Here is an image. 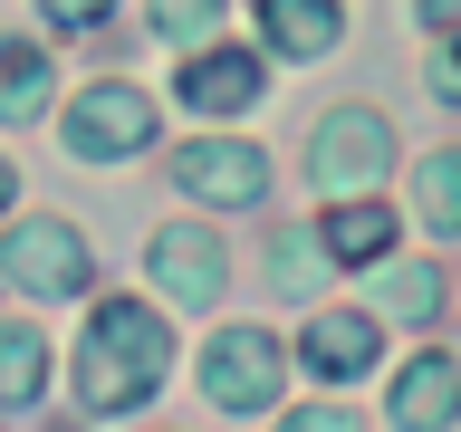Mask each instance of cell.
Wrapping results in <instances>:
<instances>
[{
  "instance_id": "277c9868",
  "label": "cell",
  "mask_w": 461,
  "mask_h": 432,
  "mask_svg": "<svg viewBox=\"0 0 461 432\" xmlns=\"http://www.w3.org/2000/svg\"><path fill=\"white\" fill-rule=\"evenodd\" d=\"M279 337L269 327H221V337L202 346V394L221 403V413H259V403H279Z\"/></svg>"
},
{
  "instance_id": "ffe728a7",
  "label": "cell",
  "mask_w": 461,
  "mask_h": 432,
  "mask_svg": "<svg viewBox=\"0 0 461 432\" xmlns=\"http://www.w3.org/2000/svg\"><path fill=\"white\" fill-rule=\"evenodd\" d=\"M39 10H49L58 29H96V20H106V10H115V0H39Z\"/></svg>"
},
{
  "instance_id": "30bf717a",
  "label": "cell",
  "mask_w": 461,
  "mask_h": 432,
  "mask_svg": "<svg viewBox=\"0 0 461 432\" xmlns=\"http://www.w3.org/2000/svg\"><path fill=\"white\" fill-rule=\"evenodd\" d=\"M173 173H183V193H202V202H259V183H269V164H259L250 144H183Z\"/></svg>"
},
{
  "instance_id": "8fae6325",
  "label": "cell",
  "mask_w": 461,
  "mask_h": 432,
  "mask_svg": "<svg viewBox=\"0 0 461 432\" xmlns=\"http://www.w3.org/2000/svg\"><path fill=\"white\" fill-rule=\"evenodd\" d=\"M317 250L346 259V269H375V259L394 250V212H384V202H337L327 230H317Z\"/></svg>"
},
{
  "instance_id": "e0dca14e",
  "label": "cell",
  "mask_w": 461,
  "mask_h": 432,
  "mask_svg": "<svg viewBox=\"0 0 461 432\" xmlns=\"http://www.w3.org/2000/svg\"><path fill=\"white\" fill-rule=\"evenodd\" d=\"M221 20V0H154V39H202Z\"/></svg>"
},
{
  "instance_id": "4fadbf2b",
  "label": "cell",
  "mask_w": 461,
  "mask_h": 432,
  "mask_svg": "<svg viewBox=\"0 0 461 432\" xmlns=\"http://www.w3.org/2000/svg\"><path fill=\"white\" fill-rule=\"evenodd\" d=\"M39 106H49V49L0 39V125H29Z\"/></svg>"
},
{
  "instance_id": "7402d4cb",
  "label": "cell",
  "mask_w": 461,
  "mask_h": 432,
  "mask_svg": "<svg viewBox=\"0 0 461 432\" xmlns=\"http://www.w3.org/2000/svg\"><path fill=\"white\" fill-rule=\"evenodd\" d=\"M10 193H20V173H10V154H0V202H10Z\"/></svg>"
},
{
  "instance_id": "7c38bea8",
  "label": "cell",
  "mask_w": 461,
  "mask_h": 432,
  "mask_svg": "<svg viewBox=\"0 0 461 432\" xmlns=\"http://www.w3.org/2000/svg\"><path fill=\"white\" fill-rule=\"evenodd\" d=\"M259 29H269V49H288V58H327L346 39L337 0H259Z\"/></svg>"
},
{
  "instance_id": "5bb4252c",
  "label": "cell",
  "mask_w": 461,
  "mask_h": 432,
  "mask_svg": "<svg viewBox=\"0 0 461 432\" xmlns=\"http://www.w3.org/2000/svg\"><path fill=\"white\" fill-rule=\"evenodd\" d=\"M39 384H49V337L0 327V403H39Z\"/></svg>"
},
{
  "instance_id": "9c48e42d",
  "label": "cell",
  "mask_w": 461,
  "mask_h": 432,
  "mask_svg": "<svg viewBox=\"0 0 461 432\" xmlns=\"http://www.w3.org/2000/svg\"><path fill=\"white\" fill-rule=\"evenodd\" d=\"M461 413V356H413L394 374V432H452Z\"/></svg>"
},
{
  "instance_id": "ac0fdd59",
  "label": "cell",
  "mask_w": 461,
  "mask_h": 432,
  "mask_svg": "<svg viewBox=\"0 0 461 432\" xmlns=\"http://www.w3.org/2000/svg\"><path fill=\"white\" fill-rule=\"evenodd\" d=\"M308 259H317V250L298 240V230H279V240H269V269H279L288 288H308Z\"/></svg>"
},
{
  "instance_id": "8992f818",
  "label": "cell",
  "mask_w": 461,
  "mask_h": 432,
  "mask_svg": "<svg viewBox=\"0 0 461 432\" xmlns=\"http://www.w3.org/2000/svg\"><path fill=\"white\" fill-rule=\"evenodd\" d=\"M154 279H164L183 308H212L221 279H230V250H221L202 221H173V230H154Z\"/></svg>"
},
{
  "instance_id": "52a82bcc",
  "label": "cell",
  "mask_w": 461,
  "mask_h": 432,
  "mask_svg": "<svg viewBox=\"0 0 461 432\" xmlns=\"http://www.w3.org/2000/svg\"><path fill=\"white\" fill-rule=\"evenodd\" d=\"M298 356H308V374H327V384H356V374H366L375 356H384V337H375V317H356V308H327V317H308Z\"/></svg>"
},
{
  "instance_id": "9a60e30c",
  "label": "cell",
  "mask_w": 461,
  "mask_h": 432,
  "mask_svg": "<svg viewBox=\"0 0 461 432\" xmlns=\"http://www.w3.org/2000/svg\"><path fill=\"white\" fill-rule=\"evenodd\" d=\"M384 317H413V327L442 317V269H432V259H394V269H384Z\"/></svg>"
},
{
  "instance_id": "d6986e66",
  "label": "cell",
  "mask_w": 461,
  "mask_h": 432,
  "mask_svg": "<svg viewBox=\"0 0 461 432\" xmlns=\"http://www.w3.org/2000/svg\"><path fill=\"white\" fill-rule=\"evenodd\" d=\"M279 432H366V423H356L346 403H308V413H288Z\"/></svg>"
},
{
  "instance_id": "ba28073f",
  "label": "cell",
  "mask_w": 461,
  "mask_h": 432,
  "mask_svg": "<svg viewBox=\"0 0 461 432\" xmlns=\"http://www.w3.org/2000/svg\"><path fill=\"white\" fill-rule=\"evenodd\" d=\"M183 106H202V115L259 106V49H193L183 58Z\"/></svg>"
},
{
  "instance_id": "44dd1931",
  "label": "cell",
  "mask_w": 461,
  "mask_h": 432,
  "mask_svg": "<svg viewBox=\"0 0 461 432\" xmlns=\"http://www.w3.org/2000/svg\"><path fill=\"white\" fill-rule=\"evenodd\" d=\"M423 29H432V39H452V29H461V0H423Z\"/></svg>"
},
{
  "instance_id": "2e32d148",
  "label": "cell",
  "mask_w": 461,
  "mask_h": 432,
  "mask_svg": "<svg viewBox=\"0 0 461 432\" xmlns=\"http://www.w3.org/2000/svg\"><path fill=\"white\" fill-rule=\"evenodd\" d=\"M413 202H423V221L452 240V230H461V154H423V173H413Z\"/></svg>"
},
{
  "instance_id": "7a4b0ae2",
  "label": "cell",
  "mask_w": 461,
  "mask_h": 432,
  "mask_svg": "<svg viewBox=\"0 0 461 432\" xmlns=\"http://www.w3.org/2000/svg\"><path fill=\"white\" fill-rule=\"evenodd\" d=\"M384 164H394V125L375 106H337L317 125V144H308V183L337 193V202H356L366 183H384Z\"/></svg>"
},
{
  "instance_id": "5b68a950",
  "label": "cell",
  "mask_w": 461,
  "mask_h": 432,
  "mask_svg": "<svg viewBox=\"0 0 461 432\" xmlns=\"http://www.w3.org/2000/svg\"><path fill=\"white\" fill-rule=\"evenodd\" d=\"M0 279L29 288V298H77L86 288V240L68 221H20L0 240Z\"/></svg>"
},
{
  "instance_id": "3957f363",
  "label": "cell",
  "mask_w": 461,
  "mask_h": 432,
  "mask_svg": "<svg viewBox=\"0 0 461 432\" xmlns=\"http://www.w3.org/2000/svg\"><path fill=\"white\" fill-rule=\"evenodd\" d=\"M58 135H68V154H77V164H125V154H144V144H154V96H144V86H86L77 106H68V125H58Z\"/></svg>"
},
{
  "instance_id": "6da1fadb",
  "label": "cell",
  "mask_w": 461,
  "mask_h": 432,
  "mask_svg": "<svg viewBox=\"0 0 461 432\" xmlns=\"http://www.w3.org/2000/svg\"><path fill=\"white\" fill-rule=\"evenodd\" d=\"M164 317L144 308V298H106V308L86 317V337H77V403L86 413H125V403H144L154 384H164Z\"/></svg>"
}]
</instances>
